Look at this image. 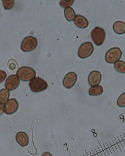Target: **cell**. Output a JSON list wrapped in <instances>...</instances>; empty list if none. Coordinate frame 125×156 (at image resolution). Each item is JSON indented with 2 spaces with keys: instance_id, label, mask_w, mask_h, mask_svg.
Wrapping results in <instances>:
<instances>
[{
  "instance_id": "obj_18",
  "label": "cell",
  "mask_w": 125,
  "mask_h": 156,
  "mask_svg": "<svg viewBox=\"0 0 125 156\" xmlns=\"http://www.w3.org/2000/svg\"><path fill=\"white\" fill-rule=\"evenodd\" d=\"M3 5L5 10H9L12 9L14 6V0H3Z\"/></svg>"
},
{
  "instance_id": "obj_3",
  "label": "cell",
  "mask_w": 125,
  "mask_h": 156,
  "mask_svg": "<svg viewBox=\"0 0 125 156\" xmlns=\"http://www.w3.org/2000/svg\"><path fill=\"white\" fill-rule=\"evenodd\" d=\"M91 37L95 44L98 46L101 45L105 40V31L101 27H95L91 31Z\"/></svg>"
},
{
  "instance_id": "obj_19",
  "label": "cell",
  "mask_w": 125,
  "mask_h": 156,
  "mask_svg": "<svg viewBox=\"0 0 125 156\" xmlns=\"http://www.w3.org/2000/svg\"><path fill=\"white\" fill-rule=\"evenodd\" d=\"M74 0H61L59 4L63 8L70 7L74 2Z\"/></svg>"
},
{
  "instance_id": "obj_9",
  "label": "cell",
  "mask_w": 125,
  "mask_h": 156,
  "mask_svg": "<svg viewBox=\"0 0 125 156\" xmlns=\"http://www.w3.org/2000/svg\"><path fill=\"white\" fill-rule=\"evenodd\" d=\"M77 79V75L74 72L67 74L63 79V83L65 88L70 89L74 86Z\"/></svg>"
},
{
  "instance_id": "obj_24",
  "label": "cell",
  "mask_w": 125,
  "mask_h": 156,
  "mask_svg": "<svg viewBox=\"0 0 125 156\" xmlns=\"http://www.w3.org/2000/svg\"><path fill=\"white\" fill-rule=\"evenodd\" d=\"M41 156H53V155H52V154L50 153V152H44Z\"/></svg>"
},
{
  "instance_id": "obj_15",
  "label": "cell",
  "mask_w": 125,
  "mask_h": 156,
  "mask_svg": "<svg viewBox=\"0 0 125 156\" xmlns=\"http://www.w3.org/2000/svg\"><path fill=\"white\" fill-rule=\"evenodd\" d=\"M9 91L6 89H2L0 90V103L4 105L6 103L10 97Z\"/></svg>"
},
{
  "instance_id": "obj_22",
  "label": "cell",
  "mask_w": 125,
  "mask_h": 156,
  "mask_svg": "<svg viewBox=\"0 0 125 156\" xmlns=\"http://www.w3.org/2000/svg\"><path fill=\"white\" fill-rule=\"evenodd\" d=\"M7 77L6 72L3 70H0V83L3 82Z\"/></svg>"
},
{
  "instance_id": "obj_1",
  "label": "cell",
  "mask_w": 125,
  "mask_h": 156,
  "mask_svg": "<svg viewBox=\"0 0 125 156\" xmlns=\"http://www.w3.org/2000/svg\"><path fill=\"white\" fill-rule=\"evenodd\" d=\"M17 75L22 81H31L36 76V72L32 68L27 66H22L17 72Z\"/></svg>"
},
{
  "instance_id": "obj_20",
  "label": "cell",
  "mask_w": 125,
  "mask_h": 156,
  "mask_svg": "<svg viewBox=\"0 0 125 156\" xmlns=\"http://www.w3.org/2000/svg\"><path fill=\"white\" fill-rule=\"evenodd\" d=\"M117 105L120 107H125V92L119 96L117 100Z\"/></svg>"
},
{
  "instance_id": "obj_12",
  "label": "cell",
  "mask_w": 125,
  "mask_h": 156,
  "mask_svg": "<svg viewBox=\"0 0 125 156\" xmlns=\"http://www.w3.org/2000/svg\"><path fill=\"white\" fill-rule=\"evenodd\" d=\"M74 23L76 27L81 29H85L89 25L88 20L84 16L77 15L74 20Z\"/></svg>"
},
{
  "instance_id": "obj_5",
  "label": "cell",
  "mask_w": 125,
  "mask_h": 156,
  "mask_svg": "<svg viewBox=\"0 0 125 156\" xmlns=\"http://www.w3.org/2000/svg\"><path fill=\"white\" fill-rule=\"evenodd\" d=\"M37 41L36 38L31 36L26 37L22 42L20 49L25 52L33 51L37 47Z\"/></svg>"
},
{
  "instance_id": "obj_17",
  "label": "cell",
  "mask_w": 125,
  "mask_h": 156,
  "mask_svg": "<svg viewBox=\"0 0 125 156\" xmlns=\"http://www.w3.org/2000/svg\"><path fill=\"white\" fill-rule=\"evenodd\" d=\"M114 68L116 70L121 73H125V62L119 60L115 63Z\"/></svg>"
},
{
  "instance_id": "obj_8",
  "label": "cell",
  "mask_w": 125,
  "mask_h": 156,
  "mask_svg": "<svg viewBox=\"0 0 125 156\" xmlns=\"http://www.w3.org/2000/svg\"><path fill=\"white\" fill-rule=\"evenodd\" d=\"M20 84V79L17 76L12 75L7 78L5 83V87L9 91H13L16 90Z\"/></svg>"
},
{
  "instance_id": "obj_6",
  "label": "cell",
  "mask_w": 125,
  "mask_h": 156,
  "mask_svg": "<svg viewBox=\"0 0 125 156\" xmlns=\"http://www.w3.org/2000/svg\"><path fill=\"white\" fill-rule=\"evenodd\" d=\"M94 51V46L92 43L87 42L83 43L80 46L78 52V55L80 58H87L92 54Z\"/></svg>"
},
{
  "instance_id": "obj_2",
  "label": "cell",
  "mask_w": 125,
  "mask_h": 156,
  "mask_svg": "<svg viewBox=\"0 0 125 156\" xmlns=\"http://www.w3.org/2000/svg\"><path fill=\"white\" fill-rule=\"evenodd\" d=\"M30 88L33 92L39 93L45 90L48 88L46 82L40 77H35L29 83Z\"/></svg>"
},
{
  "instance_id": "obj_7",
  "label": "cell",
  "mask_w": 125,
  "mask_h": 156,
  "mask_svg": "<svg viewBox=\"0 0 125 156\" xmlns=\"http://www.w3.org/2000/svg\"><path fill=\"white\" fill-rule=\"evenodd\" d=\"M19 105L16 98H13L8 100L4 105V112L7 115H12L18 110Z\"/></svg>"
},
{
  "instance_id": "obj_23",
  "label": "cell",
  "mask_w": 125,
  "mask_h": 156,
  "mask_svg": "<svg viewBox=\"0 0 125 156\" xmlns=\"http://www.w3.org/2000/svg\"><path fill=\"white\" fill-rule=\"evenodd\" d=\"M4 112L3 107L2 105L0 103V115H2Z\"/></svg>"
},
{
  "instance_id": "obj_14",
  "label": "cell",
  "mask_w": 125,
  "mask_h": 156,
  "mask_svg": "<svg viewBox=\"0 0 125 156\" xmlns=\"http://www.w3.org/2000/svg\"><path fill=\"white\" fill-rule=\"evenodd\" d=\"M104 90L101 86L100 85L91 87L89 88V93L91 96H98L103 93Z\"/></svg>"
},
{
  "instance_id": "obj_11",
  "label": "cell",
  "mask_w": 125,
  "mask_h": 156,
  "mask_svg": "<svg viewBox=\"0 0 125 156\" xmlns=\"http://www.w3.org/2000/svg\"><path fill=\"white\" fill-rule=\"evenodd\" d=\"M16 139L18 144L22 147H25L29 144V137L27 133L24 132H19L17 133Z\"/></svg>"
},
{
  "instance_id": "obj_4",
  "label": "cell",
  "mask_w": 125,
  "mask_h": 156,
  "mask_svg": "<svg viewBox=\"0 0 125 156\" xmlns=\"http://www.w3.org/2000/svg\"><path fill=\"white\" fill-rule=\"evenodd\" d=\"M122 53L120 48L115 47L111 48L106 53L105 55L106 62L113 64L120 60Z\"/></svg>"
},
{
  "instance_id": "obj_10",
  "label": "cell",
  "mask_w": 125,
  "mask_h": 156,
  "mask_svg": "<svg viewBox=\"0 0 125 156\" xmlns=\"http://www.w3.org/2000/svg\"><path fill=\"white\" fill-rule=\"evenodd\" d=\"M101 74L99 71L94 70L90 73L88 77V82L91 87L97 86L101 80Z\"/></svg>"
},
{
  "instance_id": "obj_16",
  "label": "cell",
  "mask_w": 125,
  "mask_h": 156,
  "mask_svg": "<svg viewBox=\"0 0 125 156\" xmlns=\"http://www.w3.org/2000/svg\"><path fill=\"white\" fill-rule=\"evenodd\" d=\"M64 14L66 19L68 21H72L75 17V12L72 7H68L65 9Z\"/></svg>"
},
{
  "instance_id": "obj_21",
  "label": "cell",
  "mask_w": 125,
  "mask_h": 156,
  "mask_svg": "<svg viewBox=\"0 0 125 156\" xmlns=\"http://www.w3.org/2000/svg\"><path fill=\"white\" fill-rule=\"evenodd\" d=\"M16 64H17L16 61L14 59H11L9 61L8 63V67L11 70H14L16 68Z\"/></svg>"
},
{
  "instance_id": "obj_13",
  "label": "cell",
  "mask_w": 125,
  "mask_h": 156,
  "mask_svg": "<svg viewBox=\"0 0 125 156\" xmlns=\"http://www.w3.org/2000/svg\"><path fill=\"white\" fill-rule=\"evenodd\" d=\"M113 28L115 32L118 34L125 33V23L122 21H116L113 24Z\"/></svg>"
}]
</instances>
